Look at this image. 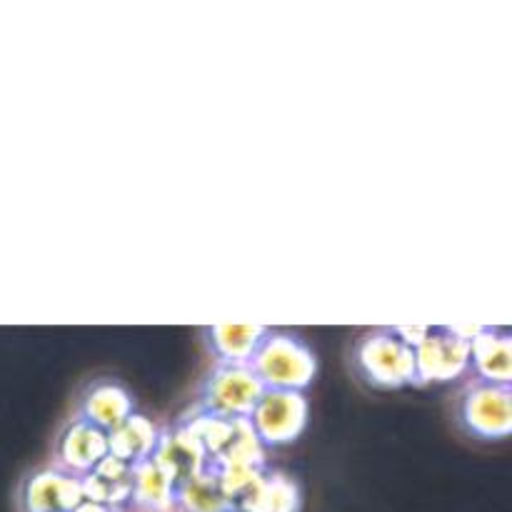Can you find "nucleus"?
<instances>
[{
    "instance_id": "14",
    "label": "nucleus",
    "mask_w": 512,
    "mask_h": 512,
    "mask_svg": "<svg viewBox=\"0 0 512 512\" xmlns=\"http://www.w3.org/2000/svg\"><path fill=\"white\" fill-rule=\"evenodd\" d=\"M303 493L290 475L268 468L260 475L253 493L240 503L238 512H300Z\"/></svg>"
},
{
    "instance_id": "8",
    "label": "nucleus",
    "mask_w": 512,
    "mask_h": 512,
    "mask_svg": "<svg viewBox=\"0 0 512 512\" xmlns=\"http://www.w3.org/2000/svg\"><path fill=\"white\" fill-rule=\"evenodd\" d=\"M108 455V433L73 415L55 438L50 465L75 478H83Z\"/></svg>"
},
{
    "instance_id": "7",
    "label": "nucleus",
    "mask_w": 512,
    "mask_h": 512,
    "mask_svg": "<svg viewBox=\"0 0 512 512\" xmlns=\"http://www.w3.org/2000/svg\"><path fill=\"white\" fill-rule=\"evenodd\" d=\"M83 503L80 478L63 473L55 465H43L25 475L18 493L20 512H75Z\"/></svg>"
},
{
    "instance_id": "12",
    "label": "nucleus",
    "mask_w": 512,
    "mask_h": 512,
    "mask_svg": "<svg viewBox=\"0 0 512 512\" xmlns=\"http://www.w3.org/2000/svg\"><path fill=\"white\" fill-rule=\"evenodd\" d=\"M268 330L265 325H208L200 335L213 365H250Z\"/></svg>"
},
{
    "instance_id": "2",
    "label": "nucleus",
    "mask_w": 512,
    "mask_h": 512,
    "mask_svg": "<svg viewBox=\"0 0 512 512\" xmlns=\"http://www.w3.org/2000/svg\"><path fill=\"white\" fill-rule=\"evenodd\" d=\"M250 368L265 385V390H290L305 393L318 373V360L305 338L293 330H268L255 350Z\"/></svg>"
},
{
    "instance_id": "15",
    "label": "nucleus",
    "mask_w": 512,
    "mask_h": 512,
    "mask_svg": "<svg viewBox=\"0 0 512 512\" xmlns=\"http://www.w3.org/2000/svg\"><path fill=\"white\" fill-rule=\"evenodd\" d=\"M175 485L153 460L133 465V495L125 512H173Z\"/></svg>"
},
{
    "instance_id": "9",
    "label": "nucleus",
    "mask_w": 512,
    "mask_h": 512,
    "mask_svg": "<svg viewBox=\"0 0 512 512\" xmlns=\"http://www.w3.org/2000/svg\"><path fill=\"white\" fill-rule=\"evenodd\" d=\"M135 413V400L130 390L120 380L98 378L90 380L78 395L73 415L95 425L103 433H113L123 420H128Z\"/></svg>"
},
{
    "instance_id": "16",
    "label": "nucleus",
    "mask_w": 512,
    "mask_h": 512,
    "mask_svg": "<svg viewBox=\"0 0 512 512\" xmlns=\"http://www.w3.org/2000/svg\"><path fill=\"white\" fill-rule=\"evenodd\" d=\"M173 512H235L220 488L218 475L205 470L190 483L175 488Z\"/></svg>"
},
{
    "instance_id": "1",
    "label": "nucleus",
    "mask_w": 512,
    "mask_h": 512,
    "mask_svg": "<svg viewBox=\"0 0 512 512\" xmlns=\"http://www.w3.org/2000/svg\"><path fill=\"white\" fill-rule=\"evenodd\" d=\"M350 368L373 390L420 388L415 348L393 328H373L355 338Z\"/></svg>"
},
{
    "instance_id": "6",
    "label": "nucleus",
    "mask_w": 512,
    "mask_h": 512,
    "mask_svg": "<svg viewBox=\"0 0 512 512\" xmlns=\"http://www.w3.org/2000/svg\"><path fill=\"white\" fill-rule=\"evenodd\" d=\"M420 385L450 383L470 368V340L460 338L453 325H430L423 343L415 348Z\"/></svg>"
},
{
    "instance_id": "13",
    "label": "nucleus",
    "mask_w": 512,
    "mask_h": 512,
    "mask_svg": "<svg viewBox=\"0 0 512 512\" xmlns=\"http://www.w3.org/2000/svg\"><path fill=\"white\" fill-rule=\"evenodd\" d=\"M163 428L155 425L148 415L133 413L128 420L108 433V453L123 463L138 465L153 458Z\"/></svg>"
},
{
    "instance_id": "4",
    "label": "nucleus",
    "mask_w": 512,
    "mask_h": 512,
    "mask_svg": "<svg viewBox=\"0 0 512 512\" xmlns=\"http://www.w3.org/2000/svg\"><path fill=\"white\" fill-rule=\"evenodd\" d=\"M310 403L305 393H290V390H265L255 403L248 423L255 438L265 450H278L293 445L303 435L308 425Z\"/></svg>"
},
{
    "instance_id": "10",
    "label": "nucleus",
    "mask_w": 512,
    "mask_h": 512,
    "mask_svg": "<svg viewBox=\"0 0 512 512\" xmlns=\"http://www.w3.org/2000/svg\"><path fill=\"white\" fill-rule=\"evenodd\" d=\"M473 378L488 383L510 385L512 380V340L505 328L480 325L470 340V368Z\"/></svg>"
},
{
    "instance_id": "5",
    "label": "nucleus",
    "mask_w": 512,
    "mask_h": 512,
    "mask_svg": "<svg viewBox=\"0 0 512 512\" xmlns=\"http://www.w3.org/2000/svg\"><path fill=\"white\" fill-rule=\"evenodd\" d=\"M265 385L250 365H213L203 378L195 405L228 418H248Z\"/></svg>"
},
{
    "instance_id": "3",
    "label": "nucleus",
    "mask_w": 512,
    "mask_h": 512,
    "mask_svg": "<svg viewBox=\"0 0 512 512\" xmlns=\"http://www.w3.org/2000/svg\"><path fill=\"white\" fill-rule=\"evenodd\" d=\"M512 390L510 385L473 378L455 403L460 430L480 443H500L512 433Z\"/></svg>"
},
{
    "instance_id": "11",
    "label": "nucleus",
    "mask_w": 512,
    "mask_h": 512,
    "mask_svg": "<svg viewBox=\"0 0 512 512\" xmlns=\"http://www.w3.org/2000/svg\"><path fill=\"white\" fill-rule=\"evenodd\" d=\"M80 485L88 503L125 512L133 495V465L108 455L88 475L80 478Z\"/></svg>"
}]
</instances>
